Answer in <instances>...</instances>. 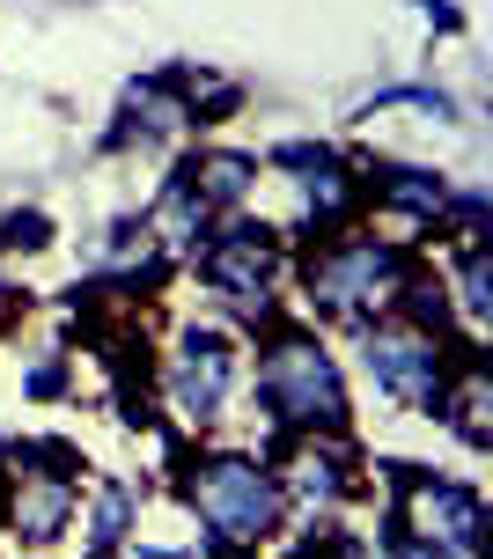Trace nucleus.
I'll use <instances>...</instances> for the list:
<instances>
[{"label":"nucleus","mask_w":493,"mask_h":559,"mask_svg":"<svg viewBox=\"0 0 493 559\" xmlns=\"http://www.w3.org/2000/svg\"><path fill=\"white\" fill-rule=\"evenodd\" d=\"M258 405L287 427V435H339L347 427V376L325 354V338L280 324L258 346Z\"/></svg>","instance_id":"obj_1"},{"label":"nucleus","mask_w":493,"mask_h":559,"mask_svg":"<svg viewBox=\"0 0 493 559\" xmlns=\"http://www.w3.org/2000/svg\"><path fill=\"white\" fill-rule=\"evenodd\" d=\"M412 287V258L384 236H331L325 251L302 265V295L325 317H347V324H368V317H390L398 295Z\"/></svg>","instance_id":"obj_2"},{"label":"nucleus","mask_w":493,"mask_h":559,"mask_svg":"<svg viewBox=\"0 0 493 559\" xmlns=\"http://www.w3.org/2000/svg\"><path fill=\"white\" fill-rule=\"evenodd\" d=\"M185 501H192V515L207 523V537L228 545V552H258V545L280 531V508H287L280 486H273V464L236 456V449L199 456L192 472H185Z\"/></svg>","instance_id":"obj_3"},{"label":"nucleus","mask_w":493,"mask_h":559,"mask_svg":"<svg viewBox=\"0 0 493 559\" xmlns=\"http://www.w3.org/2000/svg\"><path fill=\"white\" fill-rule=\"evenodd\" d=\"M74 508H82V472H74L67 449L37 442V449L8 456V472H0V531L15 537V545L37 552V545L67 537Z\"/></svg>","instance_id":"obj_4"},{"label":"nucleus","mask_w":493,"mask_h":559,"mask_svg":"<svg viewBox=\"0 0 493 559\" xmlns=\"http://www.w3.org/2000/svg\"><path fill=\"white\" fill-rule=\"evenodd\" d=\"M361 368L398 405H435L442 376H449V338L412 324V317H368L361 324Z\"/></svg>","instance_id":"obj_5"},{"label":"nucleus","mask_w":493,"mask_h":559,"mask_svg":"<svg viewBox=\"0 0 493 559\" xmlns=\"http://www.w3.org/2000/svg\"><path fill=\"white\" fill-rule=\"evenodd\" d=\"M192 258H199V280L214 287L221 302L258 317V309L273 302V287H280L287 243H280L266 222H228V228H207V251H192Z\"/></svg>","instance_id":"obj_6"},{"label":"nucleus","mask_w":493,"mask_h":559,"mask_svg":"<svg viewBox=\"0 0 493 559\" xmlns=\"http://www.w3.org/2000/svg\"><path fill=\"white\" fill-rule=\"evenodd\" d=\"M398 537H420L449 559H479L486 545V501L457 486V478L435 472H406V493H398Z\"/></svg>","instance_id":"obj_7"},{"label":"nucleus","mask_w":493,"mask_h":559,"mask_svg":"<svg viewBox=\"0 0 493 559\" xmlns=\"http://www.w3.org/2000/svg\"><path fill=\"white\" fill-rule=\"evenodd\" d=\"M236 391V346L221 332H185L177 338V354L163 361V397L169 413L185 419V427H214L221 405Z\"/></svg>","instance_id":"obj_8"},{"label":"nucleus","mask_w":493,"mask_h":559,"mask_svg":"<svg viewBox=\"0 0 493 559\" xmlns=\"http://www.w3.org/2000/svg\"><path fill=\"white\" fill-rule=\"evenodd\" d=\"M273 486H280V501L325 515V508H339L361 486L354 478V449L339 442V435H295V442L280 449V464H273Z\"/></svg>","instance_id":"obj_9"},{"label":"nucleus","mask_w":493,"mask_h":559,"mask_svg":"<svg viewBox=\"0 0 493 559\" xmlns=\"http://www.w3.org/2000/svg\"><path fill=\"white\" fill-rule=\"evenodd\" d=\"M140 222L155 228V243H163V258H192L199 243H207V228H214V206H207V199L192 192V177L177 169V177L163 185V199H155V206H148Z\"/></svg>","instance_id":"obj_10"},{"label":"nucleus","mask_w":493,"mask_h":559,"mask_svg":"<svg viewBox=\"0 0 493 559\" xmlns=\"http://www.w3.org/2000/svg\"><path fill=\"white\" fill-rule=\"evenodd\" d=\"M185 126H192L185 88H177V82H140L133 96H126L118 126H110V147H126V140H177Z\"/></svg>","instance_id":"obj_11"},{"label":"nucleus","mask_w":493,"mask_h":559,"mask_svg":"<svg viewBox=\"0 0 493 559\" xmlns=\"http://www.w3.org/2000/svg\"><path fill=\"white\" fill-rule=\"evenodd\" d=\"M427 413H442V419H449V427H457V435H465L471 449H486V442H493V383H486V368H479V361L449 368Z\"/></svg>","instance_id":"obj_12"},{"label":"nucleus","mask_w":493,"mask_h":559,"mask_svg":"<svg viewBox=\"0 0 493 559\" xmlns=\"http://www.w3.org/2000/svg\"><path fill=\"white\" fill-rule=\"evenodd\" d=\"M361 199H368V185H361L347 163H331L325 147L302 163V222L309 228H331V222H347Z\"/></svg>","instance_id":"obj_13"},{"label":"nucleus","mask_w":493,"mask_h":559,"mask_svg":"<svg viewBox=\"0 0 493 559\" xmlns=\"http://www.w3.org/2000/svg\"><path fill=\"white\" fill-rule=\"evenodd\" d=\"M89 265H96L104 280H118V287H140V280L163 273V243H155V228L133 214V222H118L104 243L89 251Z\"/></svg>","instance_id":"obj_14"},{"label":"nucleus","mask_w":493,"mask_h":559,"mask_svg":"<svg viewBox=\"0 0 493 559\" xmlns=\"http://www.w3.org/2000/svg\"><path fill=\"white\" fill-rule=\"evenodd\" d=\"M376 199H384L390 214H406V222H449V199H457V185L449 177H435V169H376Z\"/></svg>","instance_id":"obj_15"},{"label":"nucleus","mask_w":493,"mask_h":559,"mask_svg":"<svg viewBox=\"0 0 493 559\" xmlns=\"http://www.w3.org/2000/svg\"><path fill=\"white\" fill-rule=\"evenodd\" d=\"M185 177H192V192L221 214V206H244V199H250L258 163H250L244 147H207V155H192V163H185Z\"/></svg>","instance_id":"obj_16"},{"label":"nucleus","mask_w":493,"mask_h":559,"mask_svg":"<svg viewBox=\"0 0 493 559\" xmlns=\"http://www.w3.org/2000/svg\"><path fill=\"white\" fill-rule=\"evenodd\" d=\"M133 515H140V493L126 478H104V486H96V508H89V559L118 552L126 531H133Z\"/></svg>","instance_id":"obj_17"},{"label":"nucleus","mask_w":493,"mask_h":559,"mask_svg":"<svg viewBox=\"0 0 493 559\" xmlns=\"http://www.w3.org/2000/svg\"><path fill=\"white\" fill-rule=\"evenodd\" d=\"M457 309H465L471 324H493V251H486V236H465V251H457Z\"/></svg>","instance_id":"obj_18"},{"label":"nucleus","mask_w":493,"mask_h":559,"mask_svg":"<svg viewBox=\"0 0 493 559\" xmlns=\"http://www.w3.org/2000/svg\"><path fill=\"white\" fill-rule=\"evenodd\" d=\"M45 236H52V222H45L37 206H23V214L0 222V251H45Z\"/></svg>","instance_id":"obj_19"},{"label":"nucleus","mask_w":493,"mask_h":559,"mask_svg":"<svg viewBox=\"0 0 493 559\" xmlns=\"http://www.w3.org/2000/svg\"><path fill=\"white\" fill-rule=\"evenodd\" d=\"M317 545H309V559H384L368 537H354V531H309Z\"/></svg>","instance_id":"obj_20"},{"label":"nucleus","mask_w":493,"mask_h":559,"mask_svg":"<svg viewBox=\"0 0 493 559\" xmlns=\"http://www.w3.org/2000/svg\"><path fill=\"white\" fill-rule=\"evenodd\" d=\"M23 391H30V397H59V391H67V368H59V354H45V361L30 368Z\"/></svg>","instance_id":"obj_21"},{"label":"nucleus","mask_w":493,"mask_h":559,"mask_svg":"<svg viewBox=\"0 0 493 559\" xmlns=\"http://www.w3.org/2000/svg\"><path fill=\"white\" fill-rule=\"evenodd\" d=\"M384 559H449V552H435V545H420V537H390V545H384Z\"/></svg>","instance_id":"obj_22"},{"label":"nucleus","mask_w":493,"mask_h":559,"mask_svg":"<svg viewBox=\"0 0 493 559\" xmlns=\"http://www.w3.org/2000/svg\"><path fill=\"white\" fill-rule=\"evenodd\" d=\"M427 15H435V23H457V15H449V0H427Z\"/></svg>","instance_id":"obj_23"},{"label":"nucleus","mask_w":493,"mask_h":559,"mask_svg":"<svg viewBox=\"0 0 493 559\" xmlns=\"http://www.w3.org/2000/svg\"><path fill=\"white\" fill-rule=\"evenodd\" d=\"M118 559H163V552H118Z\"/></svg>","instance_id":"obj_24"}]
</instances>
